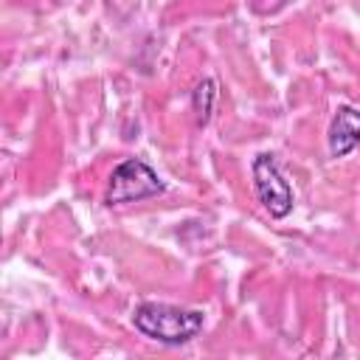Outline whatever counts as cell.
Segmentation results:
<instances>
[{
  "label": "cell",
  "mask_w": 360,
  "mask_h": 360,
  "mask_svg": "<svg viewBox=\"0 0 360 360\" xmlns=\"http://www.w3.org/2000/svg\"><path fill=\"white\" fill-rule=\"evenodd\" d=\"M205 315L200 309H186L174 304H160V301H143L132 312V326L158 343L166 346H183L194 340L202 332Z\"/></svg>",
  "instance_id": "1"
},
{
  "label": "cell",
  "mask_w": 360,
  "mask_h": 360,
  "mask_svg": "<svg viewBox=\"0 0 360 360\" xmlns=\"http://www.w3.org/2000/svg\"><path fill=\"white\" fill-rule=\"evenodd\" d=\"M163 191H166V183L158 177V172L149 163H143L141 158H127L112 169V174L107 180L104 202L127 205V202H141V200L158 197Z\"/></svg>",
  "instance_id": "2"
},
{
  "label": "cell",
  "mask_w": 360,
  "mask_h": 360,
  "mask_svg": "<svg viewBox=\"0 0 360 360\" xmlns=\"http://www.w3.org/2000/svg\"><path fill=\"white\" fill-rule=\"evenodd\" d=\"M253 191L273 219H284L292 211V188L284 180L276 158L267 152L253 158Z\"/></svg>",
  "instance_id": "3"
},
{
  "label": "cell",
  "mask_w": 360,
  "mask_h": 360,
  "mask_svg": "<svg viewBox=\"0 0 360 360\" xmlns=\"http://www.w3.org/2000/svg\"><path fill=\"white\" fill-rule=\"evenodd\" d=\"M329 155L332 158H346L349 152H354L360 146V110L343 104L335 110L332 124H329Z\"/></svg>",
  "instance_id": "4"
},
{
  "label": "cell",
  "mask_w": 360,
  "mask_h": 360,
  "mask_svg": "<svg viewBox=\"0 0 360 360\" xmlns=\"http://www.w3.org/2000/svg\"><path fill=\"white\" fill-rule=\"evenodd\" d=\"M214 101H217V84H214V79H202L191 93V110H194L197 127H205L211 121Z\"/></svg>",
  "instance_id": "5"
},
{
  "label": "cell",
  "mask_w": 360,
  "mask_h": 360,
  "mask_svg": "<svg viewBox=\"0 0 360 360\" xmlns=\"http://www.w3.org/2000/svg\"><path fill=\"white\" fill-rule=\"evenodd\" d=\"M135 8H138V0H107V11L115 20H127Z\"/></svg>",
  "instance_id": "6"
}]
</instances>
